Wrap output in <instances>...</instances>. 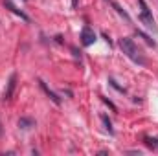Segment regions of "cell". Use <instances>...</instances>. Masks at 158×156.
I'll return each mask as SVG.
<instances>
[{
    "label": "cell",
    "mask_w": 158,
    "mask_h": 156,
    "mask_svg": "<svg viewBox=\"0 0 158 156\" xmlns=\"http://www.w3.org/2000/svg\"><path fill=\"white\" fill-rule=\"evenodd\" d=\"M119 48H121V51H123L131 61H134L136 64H145V57H143L142 50L134 44L132 39H129V37L119 39Z\"/></svg>",
    "instance_id": "cell-1"
},
{
    "label": "cell",
    "mask_w": 158,
    "mask_h": 156,
    "mask_svg": "<svg viewBox=\"0 0 158 156\" xmlns=\"http://www.w3.org/2000/svg\"><path fill=\"white\" fill-rule=\"evenodd\" d=\"M140 2V6H142V13H140V20L149 28V30H153V31H156V24H155V20H153V15H151V11H149V7H147V4H145V0H138Z\"/></svg>",
    "instance_id": "cell-2"
},
{
    "label": "cell",
    "mask_w": 158,
    "mask_h": 156,
    "mask_svg": "<svg viewBox=\"0 0 158 156\" xmlns=\"http://www.w3.org/2000/svg\"><path fill=\"white\" fill-rule=\"evenodd\" d=\"M94 42H96V33H94V30H92L90 26H85L83 31H81V44H83V46H90V44H94Z\"/></svg>",
    "instance_id": "cell-3"
},
{
    "label": "cell",
    "mask_w": 158,
    "mask_h": 156,
    "mask_svg": "<svg viewBox=\"0 0 158 156\" xmlns=\"http://www.w3.org/2000/svg\"><path fill=\"white\" fill-rule=\"evenodd\" d=\"M15 86H17V76L11 74V77H9V81H7V88H6V92H4V101H9V99L13 97Z\"/></svg>",
    "instance_id": "cell-4"
},
{
    "label": "cell",
    "mask_w": 158,
    "mask_h": 156,
    "mask_svg": "<svg viewBox=\"0 0 158 156\" xmlns=\"http://www.w3.org/2000/svg\"><path fill=\"white\" fill-rule=\"evenodd\" d=\"M4 6H6V7H7L9 11H13L15 15H19V17L22 18V20H26V22H30V17H28L26 13H22V11H20L19 7H17V6H13V2H11V0H4Z\"/></svg>",
    "instance_id": "cell-5"
},
{
    "label": "cell",
    "mask_w": 158,
    "mask_h": 156,
    "mask_svg": "<svg viewBox=\"0 0 158 156\" xmlns=\"http://www.w3.org/2000/svg\"><path fill=\"white\" fill-rule=\"evenodd\" d=\"M40 88H42V90L46 92V96H48V97H50V99H52V101H53L55 105H61V99H59V96H57L55 92H52V90H50V88L46 86V83H44V81H40Z\"/></svg>",
    "instance_id": "cell-6"
},
{
    "label": "cell",
    "mask_w": 158,
    "mask_h": 156,
    "mask_svg": "<svg viewBox=\"0 0 158 156\" xmlns=\"http://www.w3.org/2000/svg\"><path fill=\"white\" fill-rule=\"evenodd\" d=\"M31 127H35V121H33L31 117H20V119H19V129H22V130H30Z\"/></svg>",
    "instance_id": "cell-7"
},
{
    "label": "cell",
    "mask_w": 158,
    "mask_h": 156,
    "mask_svg": "<svg viewBox=\"0 0 158 156\" xmlns=\"http://www.w3.org/2000/svg\"><path fill=\"white\" fill-rule=\"evenodd\" d=\"M109 2L112 4V7H114V9L118 11V13L121 15V17H123V18H125V20H127V22H131V17H129V13H127L125 9H121V6H119V4L116 2V0H109Z\"/></svg>",
    "instance_id": "cell-8"
},
{
    "label": "cell",
    "mask_w": 158,
    "mask_h": 156,
    "mask_svg": "<svg viewBox=\"0 0 158 156\" xmlns=\"http://www.w3.org/2000/svg\"><path fill=\"white\" fill-rule=\"evenodd\" d=\"M101 121H103V125H105V130L109 132V134H114V129H112V123H110V119L107 116H101Z\"/></svg>",
    "instance_id": "cell-9"
},
{
    "label": "cell",
    "mask_w": 158,
    "mask_h": 156,
    "mask_svg": "<svg viewBox=\"0 0 158 156\" xmlns=\"http://www.w3.org/2000/svg\"><path fill=\"white\" fill-rule=\"evenodd\" d=\"M136 35H138V37H142V39H143L145 42H147V44H149V46H155V40L149 39V37H147L145 33H142V31H136Z\"/></svg>",
    "instance_id": "cell-10"
},
{
    "label": "cell",
    "mask_w": 158,
    "mask_h": 156,
    "mask_svg": "<svg viewBox=\"0 0 158 156\" xmlns=\"http://www.w3.org/2000/svg\"><path fill=\"white\" fill-rule=\"evenodd\" d=\"M109 83H110V84H112L116 90H119V92H125V88H123V86H119V84L116 83V81H114V79H109Z\"/></svg>",
    "instance_id": "cell-11"
},
{
    "label": "cell",
    "mask_w": 158,
    "mask_h": 156,
    "mask_svg": "<svg viewBox=\"0 0 158 156\" xmlns=\"http://www.w3.org/2000/svg\"><path fill=\"white\" fill-rule=\"evenodd\" d=\"M2 132H4V130H2V121H0V136H2Z\"/></svg>",
    "instance_id": "cell-12"
}]
</instances>
